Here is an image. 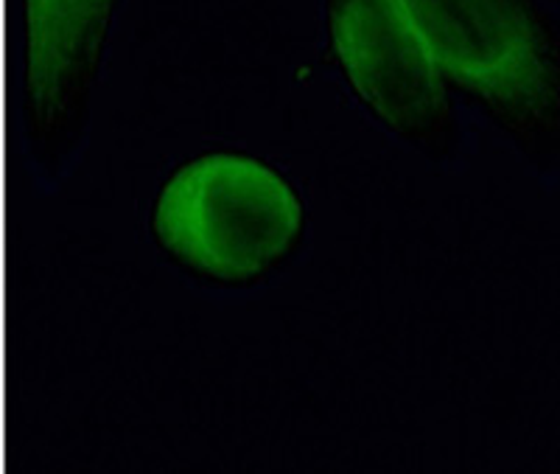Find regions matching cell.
Wrapping results in <instances>:
<instances>
[{
	"mask_svg": "<svg viewBox=\"0 0 560 474\" xmlns=\"http://www.w3.org/2000/svg\"><path fill=\"white\" fill-rule=\"evenodd\" d=\"M328 23L345 77L378 118L404 135L440 127L446 77L398 0H331Z\"/></svg>",
	"mask_w": 560,
	"mask_h": 474,
	"instance_id": "3",
	"label": "cell"
},
{
	"mask_svg": "<svg viewBox=\"0 0 560 474\" xmlns=\"http://www.w3.org/2000/svg\"><path fill=\"white\" fill-rule=\"evenodd\" d=\"M303 219V203L272 166L249 154L213 152L172 174L154 203L152 228L188 269L242 284L287 258Z\"/></svg>",
	"mask_w": 560,
	"mask_h": 474,
	"instance_id": "1",
	"label": "cell"
},
{
	"mask_svg": "<svg viewBox=\"0 0 560 474\" xmlns=\"http://www.w3.org/2000/svg\"><path fill=\"white\" fill-rule=\"evenodd\" d=\"M443 77L516 127L552 113L547 39L527 0H398Z\"/></svg>",
	"mask_w": 560,
	"mask_h": 474,
	"instance_id": "2",
	"label": "cell"
},
{
	"mask_svg": "<svg viewBox=\"0 0 560 474\" xmlns=\"http://www.w3.org/2000/svg\"><path fill=\"white\" fill-rule=\"evenodd\" d=\"M26 96L39 124H54L88 88L115 0H23Z\"/></svg>",
	"mask_w": 560,
	"mask_h": 474,
	"instance_id": "4",
	"label": "cell"
}]
</instances>
